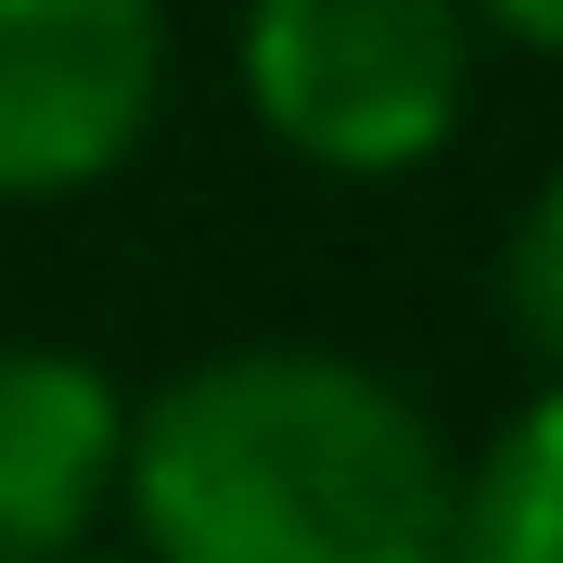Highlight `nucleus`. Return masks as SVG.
Wrapping results in <instances>:
<instances>
[{
  "mask_svg": "<svg viewBox=\"0 0 563 563\" xmlns=\"http://www.w3.org/2000/svg\"><path fill=\"white\" fill-rule=\"evenodd\" d=\"M129 563H449L461 461L410 385L333 346H231L129 410Z\"/></svg>",
  "mask_w": 563,
  "mask_h": 563,
  "instance_id": "f257e3e1",
  "label": "nucleus"
},
{
  "mask_svg": "<svg viewBox=\"0 0 563 563\" xmlns=\"http://www.w3.org/2000/svg\"><path fill=\"white\" fill-rule=\"evenodd\" d=\"M244 103L320 179H397L449 154L474 103L461 0H244Z\"/></svg>",
  "mask_w": 563,
  "mask_h": 563,
  "instance_id": "f03ea898",
  "label": "nucleus"
},
{
  "mask_svg": "<svg viewBox=\"0 0 563 563\" xmlns=\"http://www.w3.org/2000/svg\"><path fill=\"white\" fill-rule=\"evenodd\" d=\"M167 90V0H0V206L90 192Z\"/></svg>",
  "mask_w": 563,
  "mask_h": 563,
  "instance_id": "7ed1b4c3",
  "label": "nucleus"
},
{
  "mask_svg": "<svg viewBox=\"0 0 563 563\" xmlns=\"http://www.w3.org/2000/svg\"><path fill=\"white\" fill-rule=\"evenodd\" d=\"M129 449V397L77 346H0V563L90 551Z\"/></svg>",
  "mask_w": 563,
  "mask_h": 563,
  "instance_id": "20e7f679",
  "label": "nucleus"
},
{
  "mask_svg": "<svg viewBox=\"0 0 563 563\" xmlns=\"http://www.w3.org/2000/svg\"><path fill=\"white\" fill-rule=\"evenodd\" d=\"M449 563H563V385L487 435L449 499Z\"/></svg>",
  "mask_w": 563,
  "mask_h": 563,
  "instance_id": "39448f33",
  "label": "nucleus"
},
{
  "mask_svg": "<svg viewBox=\"0 0 563 563\" xmlns=\"http://www.w3.org/2000/svg\"><path fill=\"white\" fill-rule=\"evenodd\" d=\"M499 308H512V333L551 358V385H563V167L526 192L512 244H499Z\"/></svg>",
  "mask_w": 563,
  "mask_h": 563,
  "instance_id": "423d86ee",
  "label": "nucleus"
},
{
  "mask_svg": "<svg viewBox=\"0 0 563 563\" xmlns=\"http://www.w3.org/2000/svg\"><path fill=\"white\" fill-rule=\"evenodd\" d=\"M474 26H499V38H526V52H563V0H461Z\"/></svg>",
  "mask_w": 563,
  "mask_h": 563,
  "instance_id": "0eeeda50",
  "label": "nucleus"
},
{
  "mask_svg": "<svg viewBox=\"0 0 563 563\" xmlns=\"http://www.w3.org/2000/svg\"><path fill=\"white\" fill-rule=\"evenodd\" d=\"M65 563H129V551H65Z\"/></svg>",
  "mask_w": 563,
  "mask_h": 563,
  "instance_id": "6e6552de",
  "label": "nucleus"
}]
</instances>
